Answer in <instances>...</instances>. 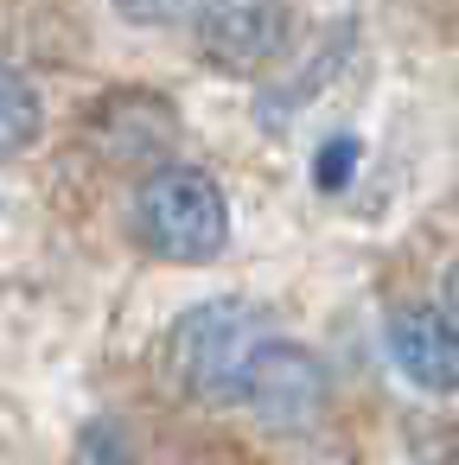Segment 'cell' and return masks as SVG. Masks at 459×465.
Instances as JSON below:
<instances>
[{
  "mask_svg": "<svg viewBox=\"0 0 459 465\" xmlns=\"http://www.w3.org/2000/svg\"><path fill=\"white\" fill-rule=\"evenodd\" d=\"M243 408L255 414V427H268V433H313V427H325V414H332V376H325V363L306 351V344H294V338H262V351H255V363H249V382H243Z\"/></svg>",
  "mask_w": 459,
  "mask_h": 465,
  "instance_id": "3",
  "label": "cell"
},
{
  "mask_svg": "<svg viewBox=\"0 0 459 465\" xmlns=\"http://www.w3.org/2000/svg\"><path fill=\"white\" fill-rule=\"evenodd\" d=\"M294 39L287 0H205L198 7V58L224 77H255L281 64Z\"/></svg>",
  "mask_w": 459,
  "mask_h": 465,
  "instance_id": "4",
  "label": "cell"
},
{
  "mask_svg": "<svg viewBox=\"0 0 459 465\" xmlns=\"http://www.w3.org/2000/svg\"><path fill=\"white\" fill-rule=\"evenodd\" d=\"M440 306H446V319L459 325V262L446 268V281H440Z\"/></svg>",
  "mask_w": 459,
  "mask_h": 465,
  "instance_id": "9",
  "label": "cell"
},
{
  "mask_svg": "<svg viewBox=\"0 0 459 465\" xmlns=\"http://www.w3.org/2000/svg\"><path fill=\"white\" fill-rule=\"evenodd\" d=\"M39 134H45V96L33 90V77H26V71L0 64V160L26 153Z\"/></svg>",
  "mask_w": 459,
  "mask_h": 465,
  "instance_id": "6",
  "label": "cell"
},
{
  "mask_svg": "<svg viewBox=\"0 0 459 465\" xmlns=\"http://www.w3.org/2000/svg\"><path fill=\"white\" fill-rule=\"evenodd\" d=\"M262 338H268V306H255L243 293H217V300H198L173 319L160 363L185 401L243 408V382H249Z\"/></svg>",
  "mask_w": 459,
  "mask_h": 465,
  "instance_id": "1",
  "label": "cell"
},
{
  "mask_svg": "<svg viewBox=\"0 0 459 465\" xmlns=\"http://www.w3.org/2000/svg\"><path fill=\"white\" fill-rule=\"evenodd\" d=\"M383 351L421 395H459V325L446 306H395L383 319Z\"/></svg>",
  "mask_w": 459,
  "mask_h": 465,
  "instance_id": "5",
  "label": "cell"
},
{
  "mask_svg": "<svg viewBox=\"0 0 459 465\" xmlns=\"http://www.w3.org/2000/svg\"><path fill=\"white\" fill-rule=\"evenodd\" d=\"M135 236L173 268H205L230 242V198L205 166H154L135 185Z\"/></svg>",
  "mask_w": 459,
  "mask_h": 465,
  "instance_id": "2",
  "label": "cell"
},
{
  "mask_svg": "<svg viewBox=\"0 0 459 465\" xmlns=\"http://www.w3.org/2000/svg\"><path fill=\"white\" fill-rule=\"evenodd\" d=\"M351 153H357V141H351V134L325 141V153H319V185H325V192H332V185H344V173H351Z\"/></svg>",
  "mask_w": 459,
  "mask_h": 465,
  "instance_id": "8",
  "label": "cell"
},
{
  "mask_svg": "<svg viewBox=\"0 0 459 465\" xmlns=\"http://www.w3.org/2000/svg\"><path fill=\"white\" fill-rule=\"evenodd\" d=\"M109 7H115L128 26H173V20H185L192 0H109Z\"/></svg>",
  "mask_w": 459,
  "mask_h": 465,
  "instance_id": "7",
  "label": "cell"
}]
</instances>
